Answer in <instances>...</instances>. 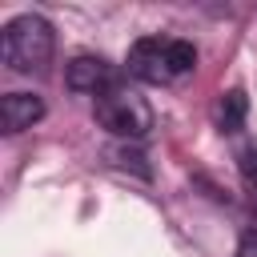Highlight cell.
<instances>
[{"mask_svg": "<svg viewBox=\"0 0 257 257\" xmlns=\"http://www.w3.org/2000/svg\"><path fill=\"white\" fill-rule=\"evenodd\" d=\"M40 116H44V100H40L36 92H8V96L0 100V128H4L8 137L32 128Z\"/></svg>", "mask_w": 257, "mask_h": 257, "instance_id": "5b68a950", "label": "cell"}, {"mask_svg": "<svg viewBox=\"0 0 257 257\" xmlns=\"http://www.w3.org/2000/svg\"><path fill=\"white\" fill-rule=\"evenodd\" d=\"M197 68V48L173 36H145L128 48V72L145 84H169Z\"/></svg>", "mask_w": 257, "mask_h": 257, "instance_id": "6da1fadb", "label": "cell"}, {"mask_svg": "<svg viewBox=\"0 0 257 257\" xmlns=\"http://www.w3.org/2000/svg\"><path fill=\"white\" fill-rule=\"evenodd\" d=\"M52 48H56V32H52V24L44 16L24 12V16L4 24L0 52H4V64L12 72H40V68H48Z\"/></svg>", "mask_w": 257, "mask_h": 257, "instance_id": "7a4b0ae2", "label": "cell"}, {"mask_svg": "<svg viewBox=\"0 0 257 257\" xmlns=\"http://www.w3.org/2000/svg\"><path fill=\"white\" fill-rule=\"evenodd\" d=\"M237 169H241L245 185H249V189H257V141H249V145H241V149H237Z\"/></svg>", "mask_w": 257, "mask_h": 257, "instance_id": "ba28073f", "label": "cell"}, {"mask_svg": "<svg viewBox=\"0 0 257 257\" xmlns=\"http://www.w3.org/2000/svg\"><path fill=\"white\" fill-rule=\"evenodd\" d=\"M96 124L108 128L120 141H141L153 128V108H149V100L137 88L116 84V88H108V92L96 96Z\"/></svg>", "mask_w": 257, "mask_h": 257, "instance_id": "3957f363", "label": "cell"}, {"mask_svg": "<svg viewBox=\"0 0 257 257\" xmlns=\"http://www.w3.org/2000/svg\"><path fill=\"white\" fill-rule=\"evenodd\" d=\"M233 257H257V225H249L245 233H241V241H237V253Z\"/></svg>", "mask_w": 257, "mask_h": 257, "instance_id": "9c48e42d", "label": "cell"}, {"mask_svg": "<svg viewBox=\"0 0 257 257\" xmlns=\"http://www.w3.org/2000/svg\"><path fill=\"white\" fill-rule=\"evenodd\" d=\"M104 157H108L116 169H133V173H137V177H145V181L153 177V169L145 165V153H137V149H128V145H112Z\"/></svg>", "mask_w": 257, "mask_h": 257, "instance_id": "52a82bcc", "label": "cell"}, {"mask_svg": "<svg viewBox=\"0 0 257 257\" xmlns=\"http://www.w3.org/2000/svg\"><path fill=\"white\" fill-rule=\"evenodd\" d=\"M64 84H68L72 92H92V96H100V92L116 88L120 80H116V68H112L104 56H72L68 68H64Z\"/></svg>", "mask_w": 257, "mask_h": 257, "instance_id": "277c9868", "label": "cell"}, {"mask_svg": "<svg viewBox=\"0 0 257 257\" xmlns=\"http://www.w3.org/2000/svg\"><path fill=\"white\" fill-rule=\"evenodd\" d=\"M245 112H249V96L241 88H229L221 96V104H217V128L221 133H237L245 124Z\"/></svg>", "mask_w": 257, "mask_h": 257, "instance_id": "8992f818", "label": "cell"}]
</instances>
